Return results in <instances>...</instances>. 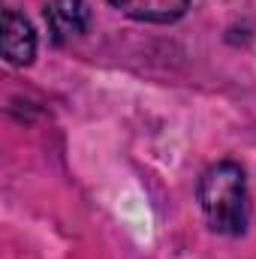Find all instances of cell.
Returning a JSON list of instances; mask_svg holds the SVG:
<instances>
[{
	"mask_svg": "<svg viewBox=\"0 0 256 259\" xmlns=\"http://www.w3.org/2000/svg\"><path fill=\"white\" fill-rule=\"evenodd\" d=\"M46 24L52 39L61 46L72 36L88 33L91 27V6L84 0H52L46 6Z\"/></svg>",
	"mask_w": 256,
	"mask_h": 259,
	"instance_id": "7a4b0ae2",
	"label": "cell"
},
{
	"mask_svg": "<svg viewBox=\"0 0 256 259\" xmlns=\"http://www.w3.org/2000/svg\"><path fill=\"white\" fill-rule=\"evenodd\" d=\"M199 205L214 232L241 235L250 223V196L244 169L232 160L208 166L199 178Z\"/></svg>",
	"mask_w": 256,
	"mask_h": 259,
	"instance_id": "6da1fadb",
	"label": "cell"
},
{
	"mask_svg": "<svg viewBox=\"0 0 256 259\" xmlns=\"http://www.w3.org/2000/svg\"><path fill=\"white\" fill-rule=\"evenodd\" d=\"M109 3L130 18L151 21V24H172L190 6V0H109Z\"/></svg>",
	"mask_w": 256,
	"mask_h": 259,
	"instance_id": "277c9868",
	"label": "cell"
},
{
	"mask_svg": "<svg viewBox=\"0 0 256 259\" xmlns=\"http://www.w3.org/2000/svg\"><path fill=\"white\" fill-rule=\"evenodd\" d=\"M3 58H6V64H12V66H27L36 58L33 24L21 12H15V9L3 12Z\"/></svg>",
	"mask_w": 256,
	"mask_h": 259,
	"instance_id": "3957f363",
	"label": "cell"
}]
</instances>
